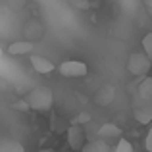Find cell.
Wrapping results in <instances>:
<instances>
[{"instance_id": "obj_12", "label": "cell", "mask_w": 152, "mask_h": 152, "mask_svg": "<svg viewBox=\"0 0 152 152\" xmlns=\"http://www.w3.org/2000/svg\"><path fill=\"white\" fill-rule=\"evenodd\" d=\"M69 4L73 8H77V10H93V8H98V2H94V0H69Z\"/></svg>"}, {"instance_id": "obj_3", "label": "cell", "mask_w": 152, "mask_h": 152, "mask_svg": "<svg viewBox=\"0 0 152 152\" xmlns=\"http://www.w3.org/2000/svg\"><path fill=\"white\" fill-rule=\"evenodd\" d=\"M131 104H133V118H135V121L142 123V125L152 123V102H146V100H142L139 94H135Z\"/></svg>"}, {"instance_id": "obj_6", "label": "cell", "mask_w": 152, "mask_h": 152, "mask_svg": "<svg viewBox=\"0 0 152 152\" xmlns=\"http://www.w3.org/2000/svg\"><path fill=\"white\" fill-rule=\"evenodd\" d=\"M96 135H98V141H102V142H110V141H115V139H119L121 137V129H119L115 123H102L100 127H98V131H96Z\"/></svg>"}, {"instance_id": "obj_2", "label": "cell", "mask_w": 152, "mask_h": 152, "mask_svg": "<svg viewBox=\"0 0 152 152\" xmlns=\"http://www.w3.org/2000/svg\"><path fill=\"white\" fill-rule=\"evenodd\" d=\"M150 67H152V62L142 52H133L127 60V69L133 77H146Z\"/></svg>"}, {"instance_id": "obj_14", "label": "cell", "mask_w": 152, "mask_h": 152, "mask_svg": "<svg viewBox=\"0 0 152 152\" xmlns=\"http://www.w3.org/2000/svg\"><path fill=\"white\" fill-rule=\"evenodd\" d=\"M142 48H145V52H142V54H145L148 60H152V31H150V33H146L145 37H142Z\"/></svg>"}, {"instance_id": "obj_8", "label": "cell", "mask_w": 152, "mask_h": 152, "mask_svg": "<svg viewBox=\"0 0 152 152\" xmlns=\"http://www.w3.org/2000/svg\"><path fill=\"white\" fill-rule=\"evenodd\" d=\"M23 31L27 35V42H33L35 39H41L45 35V27H42V23L39 19H29Z\"/></svg>"}, {"instance_id": "obj_5", "label": "cell", "mask_w": 152, "mask_h": 152, "mask_svg": "<svg viewBox=\"0 0 152 152\" xmlns=\"http://www.w3.org/2000/svg\"><path fill=\"white\" fill-rule=\"evenodd\" d=\"M66 135H67V145H69V148L73 152H77V150L81 152V148L87 142L85 129H83L81 125H77V123H71V125H67Z\"/></svg>"}, {"instance_id": "obj_15", "label": "cell", "mask_w": 152, "mask_h": 152, "mask_svg": "<svg viewBox=\"0 0 152 152\" xmlns=\"http://www.w3.org/2000/svg\"><path fill=\"white\" fill-rule=\"evenodd\" d=\"M114 152H135L133 150V145H131L129 141H125V139H119L118 145H115Z\"/></svg>"}, {"instance_id": "obj_18", "label": "cell", "mask_w": 152, "mask_h": 152, "mask_svg": "<svg viewBox=\"0 0 152 152\" xmlns=\"http://www.w3.org/2000/svg\"><path fill=\"white\" fill-rule=\"evenodd\" d=\"M145 10H146V14L152 18V0H145Z\"/></svg>"}, {"instance_id": "obj_11", "label": "cell", "mask_w": 152, "mask_h": 152, "mask_svg": "<svg viewBox=\"0 0 152 152\" xmlns=\"http://www.w3.org/2000/svg\"><path fill=\"white\" fill-rule=\"evenodd\" d=\"M81 152H110V146L102 141H91V142H85Z\"/></svg>"}, {"instance_id": "obj_19", "label": "cell", "mask_w": 152, "mask_h": 152, "mask_svg": "<svg viewBox=\"0 0 152 152\" xmlns=\"http://www.w3.org/2000/svg\"><path fill=\"white\" fill-rule=\"evenodd\" d=\"M37 152H54L52 148H41V150H37Z\"/></svg>"}, {"instance_id": "obj_13", "label": "cell", "mask_w": 152, "mask_h": 152, "mask_svg": "<svg viewBox=\"0 0 152 152\" xmlns=\"http://www.w3.org/2000/svg\"><path fill=\"white\" fill-rule=\"evenodd\" d=\"M0 152H23V146L18 141H0Z\"/></svg>"}, {"instance_id": "obj_1", "label": "cell", "mask_w": 152, "mask_h": 152, "mask_svg": "<svg viewBox=\"0 0 152 152\" xmlns=\"http://www.w3.org/2000/svg\"><path fill=\"white\" fill-rule=\"evenodd\" d=\"M29 110H35L39 114H45L52 108L54 104V93L50 87H35L33 91L27 93V96L23 98Z\"/></svg>"}, {"instance_id": "obj_10", "label": "cell", "mask_w": 152, "mask_h": 152, "mask_svg": "<svg viewBox=\"0 0 152 152\" xmlns=\"http://www.w3.org/2000/svg\"><path fill=\"white\" fill-rule=\"evenodd\" d=\"M137 94L142 98V100L152 102V75H146V77H142V81L139 83Z\"/></svg>"}, {"instance_id": "obj_20", "label": "cell", "mask_w": 152, "mask_h": 152, "mask_svg": "<svg viewBox=\"0 0 152 152\" xmlns=\"http://www.w3.org/2000/svg\"><path fill=\"white\" fill-rule=\"evenodd\" d=\"M142 152H146V150H142Z\"/></svg>"}, {"instance_id": "obj_16", "label": "cell", "mask_w": 152, "mask_h": 152, "mask_svg": "<svg viewBox=\"0 0 152 152\" xmlns=\"http://www.w3.org/2000/svg\"><path fill=\"white\" fill-rule=\"evenodd\" d=\"M67 129V127L66 125H64V121H62V119H52V131H56V133H62V131H66Z\"/></svg>"}, {"instance_id": "obj_4", "label": "cell", "mask_w": 152, "mask_h": 152, "mask_svg": "<svg viewBox=\"0 0 152 152\" xmlns=\"http://www.w3.org/2000/svg\"><path fill=\"white\" fill-rule=\"evenodd\" d=\"M58 71L64 77H85L89 73V67L83 60H66L58 66Z\"/></svg>"}, {"instance_id": "obj_7", "label": "cell", "mask_w": 152, "mask_h": 152, "mask_svg": "<svg viewBox=\"0 0 152 152\" xmlns=\"http://www.w3.org/2000/svg\"><path fill=\"white\" fill-rule=\"evenodd\" d=\"M29 62H31V67H33L37 73H41V75L52 73V71L56 69V66L50 62L48 58H45V56H39V54H31Z\"/></svg>"}, {"instance_id": "obj_17", "label": "cell", "mask_w": 152, "mask_h": 152, "mask_svg": "<svg viewBox=\"0 0 152 152\" xmlns=\"http://www.w3.org/2000/svg\"><path fill=\"white\" fill-rule=\"evenodd\" d=\"M145 150L152 152V127L148 129V133H146V137H145Z\"/></svg>"}, {"instance_id": "obj_9", "label": "cell", "mask_w": 152, "mask_h": 152, "mask_svg": "<svg viewBox=\"0 0 152 152\" xmlns=\"http://www.w3.org/2000/svg\"><path fill=\"white\" fill-rule=\"evenodd\" d=\"M33 50V42H27V41H15L12 45H8L6 52L10 56H25V54H31Z\"/></svg>"}]
</instances>
